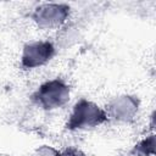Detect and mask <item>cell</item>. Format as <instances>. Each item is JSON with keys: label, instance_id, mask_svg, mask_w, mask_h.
I'll return each instance as SVG.
<instances>
[{"label": "cell", "instance_id": "8", "mask_svg": "<svg viewBox=\"0 0 156 156\" xmlns=\"http://www.w3.org/2000/svg\"><path fill=\"white\" fill-rule=\"evenodd\" d=\"M58 156H87L83 151L76 149V147H68L58 152Z\"/></svg>", "mask_w": 156, "mask_h": 156}, {"label": "cell", "instance_id": "1", "mask_svg": "<svg viewBox=\"0 0 156 156\" xmlns=\"http://www.w3.org/2000/svg\"><path fill=\"white\" fill-rule=\"evenodd\" d=\"M108 121L105 108L88 99L78 100L68 116L66 128L68 130H88L102 126Z\"/></svg>", "mask_w": 156, "mask_h": 156}, {"label": "cell", "instance_id": "2", "mask_svg": "<svg viewBox=\"0 0 156 156\" xmlns=\"http://www.w3.org/2000/svg\"><path fill=\"white\" fill-rule=\"evenodd\" d=\"M71 98V88L66 80L54 78L44 82L33 93L32 100L43 110L52 111L63 107Z\"/></svg>", "mask_w": 156, "mask_h": 156}, {"label": "cell", "instance_id": "3", "mask_svg": "<svg viewBox=\"0 0 156 156\" xmlns=\"http://www.w3.org/2000/svg\"><path fill=\"white\" fill-rule=\"evenodd\" d=\"M71 13V7L63 2H43L33 9V22L41 29H57L62 27Z\"/></svg>", "mask_w": 156, "mask_h": 156}, {"label": "cell", "instance_id": "6", "mask_svg": "<svg viewBox=\"0 0 156 156\" xmlns=\"http://www.w3.org/2000/svg\"><path fill=\"white\" fill-rule=\"evenodd\" d=\"M156 152V138L155 134H150L141 139L132 150V154L136 156H154Z\"/></svg>", "mask_w": 156, "mask_h": 156}, {"label": "cell", "instance_id": "7", "mask_svg": "<svg viewBox=\"0 0 156 156\" xmlns=\"http://www.w3.org/2000/svg\"><path fill=\"white\" fill-rule=\"evenodd\" d=\"M58 150H56L55 147L52 146H49V145H41L39 146L35 152H34V156H58Z\"/></svg>", "mask_w": 156, "mask_h": 156}, {"label": "cell", "instance_id": "4", "mask_svg": "<svg viewBox=\"0 0 156 156\" xmlns=\"http://www.w3.org/2000/svg\"><path fill=\"white\" fill-rule=\"evenodd\" d=\"M56 54L54 43L49 40H33L24 44L21 54V66L33 69L45 66Z\"/></svg>", "mask_w": 156, "mask_h": 156}, {"label": "cell", "instance_id": "5", "mask_svg": "<svg viewBox=\"0 0 156 156\" xmlns=\"http://www.w3.org/2000/svg\"><path fill=\"white\" fill-rule=\"evenodd\" d=\"M139 99L134 95L122 94L113 98L105 108L108 119L121 123H129L135 119L139 111Z\"/></svg>", "mask_w": 156, "mask_h": 156}]
</instances>
